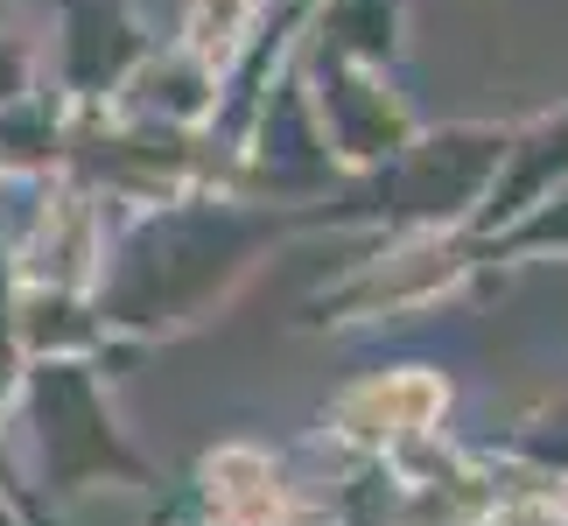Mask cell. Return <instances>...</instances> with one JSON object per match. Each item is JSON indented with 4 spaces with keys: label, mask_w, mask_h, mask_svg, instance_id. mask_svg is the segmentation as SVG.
<instances>
[{
    "label": "cell",
    "mask_w": 568,
    "mask_h": 526,
    "mask_svg": "<svg viewBox=\"0 0 568 526\" xmlns=\"http://www.w3.org/2000/svg\"><path fill=\"white\" fill-rule=\"evenodd\" d=\"M435 407H443L435 380H422V372H400V380H379V386L352 393L344 422H352L358 435H400V428H422Z\"/></svg>",
    "instance_id": "cell-1"
}]
</instances>
